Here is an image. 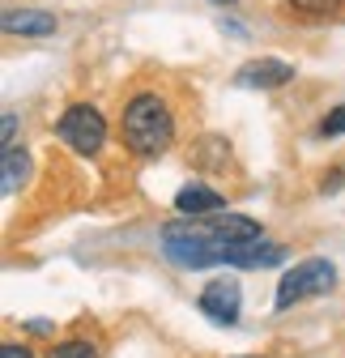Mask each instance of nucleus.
I'll return each instance as SVG.
<instances>
[{"instance_id":"obj_3","label":"nucleus","mask_w":345,"mask_h":358,"mask_svg":"<svg viewBox=\"0 0 345 358\" xmlns=\"http://www.w3.org/2000/svg\"><path fill=\"white\" fill-rule=\"evenodd\" d=\"M56 137L64 145H73L77 154H98L107 141V120L98 115V107L90 103H73L60 120H56Z\"/></svg>"},{"instance_id":"obj_8","label":"nucleus","mask_w":345,"mask_h":358,"mask_svg":"<svg viewBox=\"0 0 345 358\" xmlns=\"http://www.w3.org/2000/svg\"><path fill=\"white\" fill-rule=\"evenodd\" d=\"M286 248L281 243H265V239H256V243H243L230 252L226 264H239V268H269V264H281Z\"/></svg>"},{"instance_id":"obj_13","label":"nucleus","mask_w":345,"mask_h":358,"mask_svg":"<svg viewBox=\"0 0 345 358\" xmlns=\"http://www.w3.org/2000/svg\"><path fill=\"white\" fill-rule=\"evenodd\" d=\"M13 132H17V115L5 111V150H13Z\"/></svg>"},{"instance_id":"obj_1","label":"nucleus","mask_w":345,"mask_h":358,"mask_svg":"<svg viewBox=\"0 0 345 358\" xmlns=\"http://www.w3.org/2000/svg\"><path fill=\"white\" fill-rule=\"evenodd\" d=\"M170 137H175V115H170L166 99L158 94H137L124 107V145L137 158H158L166 154Z\"/></svg>"},{"instance_id":"obj_6","label":"nucleus","mask_w":345,"mask_h":358,"mask_svg":"<svg viewBox=\"0 0 345 358\" xmlns=\"http://www.w3.org/2000/svg\"><path fill=\"white\" fill-rule=\"evenodd\" d=\"M226 205V196L218 192V188H209V184H184L179 192H175V209L179 213H218Z\"/></svg>"},{"instance_id":"obj_12","label":"nucleus","mask_w":345,"mask_h":358,"mask_svg":"<svg viewBox=\"0 0 345 358\" xmlns=\"http://www.w3.org/2000/svg\"><path fill=\"white\" fill-rule=\"evenodd\" d=\"M290 5L298 9V13H311V17H324V13H332L341 0H290Z\"/></svg>"},{"instance_id":"obj_4","label":"nucleus","mask_w":345,"mask_h":358,"mask_svg":"<svg viewBox=\"0 0 345 358\" xmlns=\"http://www.w3.org/2000/svg\"><path fill=\"white\" fill-rule=\"evenodd\" d=\"M200 311L209 320H218V324H235L239 320V311H243V290L239 282H209L200 290Z\"/></svg>"},{"instance_id":"obj_7","label":"nucleus","mask_w":345,"mask_h":358,"mask_svg":"<svg viewBox=\"0 0 345 358\" xmlns=\"http://www.w3.org/2000/svg\"><path fill=\"white\" fill-rule=\"evenodd\" d=\"M5 30H9V34L47 38V34H56V17L43 13V9H9V13H5Z\"/></svg>"},{"instance_id":"obj_2","label":"nucleus","mask_w":345,"mask_h":358,"mask_svg":"<svg viewBox=\"0 0 345 358\" xmlns=\"http://www.w3.org/2000/svg\"><path fill=\"white\" fill-rule=\"evenodd\" d=\"M332 286H337V268H332L328 260H320V256H307V260H298L290 273L281 278V286H277V307L286 311V307L303 303V299H316V294H324V290H332Z\"/></svg>"},{"instance_id":"obj_14","label":"nucleus","mask_w":345,"mask_h":358,"mask_svg":"<svg viewBox=\"0 0 345 358\" xmlns=\"http://www.w3.org/2000/svg\"><path fill=\"white\" fill-rule=\"evenodd\" d=\"M0 358H34L26 345H5V350H0Z\"/></svg>"},{"instance_id":"obj_9","label":"nucleus","mask_w":345,"mask_h":358,"mask_svg":"<svg viewBox=\"0 0 345 358\" xmlns=\"http://www.w3.org/2000/svg\"><path fill=\"white\" fill-rule=\"evenodd\" d=\"M22 179H26V150H5V175H0V188L5 192H17L22 188Z\"/></svg>"},{"instance_id":"obj_5","label":"nucleus","mask_w":345,"mask_h":358,"mask_svg":"<svg viewBox=\"0 0 345 358\" xmlns=\"http://www.w3.org/2000/svg\"><path fill=\"white\" fill-rule=\"evenodd\" d=\"M294 77V64L286 60H273V56H260V60H247L239 73H235V85L243 90H277Z\"/></svg>"},{"instance_id":"obj_15","label":"nucleus","mask_w":345,"mask_h":358,"mask_svg":"<svg viewBox=\"0 0 345 358\" xmlns=\"http://www.w3.org/2000/svg\"><path fill=\"white\" fill-rule=\"evenodd\" d=\"M222 5H226V0H222Z\"/></svg>"},{"instance_id":"obj_11","label":"nucleus","mask_w":345,"mask_h":358,"mask_svg":"<svg viewBox=\"0 0 345 358\" xmlns=\"http://www.w3.org/2000/svg\"><path fill=\"white\" fill-rule=\"evenodd\" d=\"M341 132H345V103L332 107V111L324 115V124H320V137H341Z\"/></svg>"},{"instance_id":"obj_10","label":"nucleus","mask_w":345,"mask_h":358,"mask_svg":"<svg viewBox=\"0 0 345 358\" xmlns=\"http://www.w3.org/2000/svg\"><path fill=\"white\" fill-rule=\"evenodd\" d=\"M47 358H98V345L94 341H60V345H52Z\"/></svg>"}]
</instances>
